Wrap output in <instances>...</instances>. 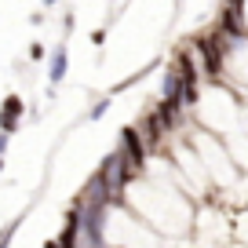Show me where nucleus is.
<instances>
[{"label": "nucleus", "mask_w": 248, "mask_h": 248, "mask_svg": "<svg viewBox=\"0 0 248 248\" xmlns=\"http://www.w3.org/2000/svg\"><path fill=\"white\" fill-rule=\"evenodd\" d=\"M22 113H26V102L18 99V95H8V99H4V106H0V132L15 135V128H18V121H22Z\"/></svg>", "instance_id": "3"}, {"label": "nucleus", "mask_w": 248, "mask_h": 248, "mask_svg": "<svg viewBox=\"0 0 248 248\" xmlns=\"http://www.w3.org/2000/svg\"><path fill=\"white\" fill-rule=\"evenodd\" d=\"M18 226H22V216H18V219H11V223L4 226V230H0V248H11V241H15Z\"/></svg>", "instance_id": "5"}, {"label": "nucleus", "mask_w": 248, "mask_h": 248, "mask_svg": "<svg viewBox=\"0 0 248 248\" xmlns=\"http://www.w3.org/2000/svg\"><path fill=\"white\" fill-rule=\"evenodd\" d=\"M226 51H230V40H226L219 30H216V33H204V37L194 40V55L201 59V70L208 73V77H219Z\"/></svg>", "instance_id": "1"}, {"label": "nucleus", "mask_w": 248, "mask_h": 248, "mask_svg": "<svg viewBox=\"0 0 248 248\" xmlns=\"http://www.w3.org/2000/svg\"><path fill=\"white\" fill-rule=\"evenodd\" d=\"M8 142H11V135H8V132H0V157H4V150H8Z\"/></svg>", "instance_id": "9"}, {"label": "nucleus", "mask_w": 248, "mask_h": 248, "mask_svg": "<svg viewBox=\"0 0 248 248\" xmlns=\"http://www.w3.org/2000/svg\"><path fill=\"white\" fill-rule=\"evenodd\" d=\"M66 70H70V51H66V44H59L51 51V62H47V80H51V88H59L62 80H66Z\"/></svg>", "instance_id": "4"}, {"label": "nucleus", "mask_w": 248, "mask_h": 248, "mask_svg": "<svg viewBox=\"0 0 248 248\" xmlns=\"http://www.w3.org/2000/svg\"><path fill=\"white\" fill-rule=\"evenodd\" d=\"M55 4H59V0H44V8H55Z\"/></svg>", "instance_id": "10"}, {"label": "nucleus", "mask_w": 248, "mask_h": 248, "mask_svg": "<svg viewBox=\"0 0 248 248\" xmlns=\"http://www.w3.org/2000/svg\"><path fill=\"white\" fill-rule=\"evenodd\" d=\"M109 106H113V95H106V99H99V102H95V106L92 109H88V121H99V117L102 113H106V109Z\"/></svg>", "instance_id": "6"}, {"label": "nucleus", "mask_w": 248, "mask_h": 248, "mask_svg": "<svg viewBox=\"0 0 248 248\" xmlns=\"http://www.w3.org/2000/svg\"><path fill=\"white\" fill-rule=\"evenodd\" d=\"M117 150L124 154V161L132 164V171L135 175H146V168H150V146H146V139H142V132L135 128V124H128L121 132V142H117Z\"/></svg>", "instance_id": "2"}, {"label": "nucleus", "mask_w": 248, "mask_h": 248, "mask_svg": "<svg viewBox=\"0 0 248 248\" xmlns=\"http://www.w3.org/2000/svg\"><path fill=\"white\" fill-rule=\"evenodd\" d=\"M30 59H33V62L44 59V44H33V47H30Z\"/></svg>", "instance_id": "7"}, {"label": "nucleus", "mask_w": 248, "mask_h": 248, "mask_svg": "<svg viewBox=\"0 0 248 248\" xmlns=\"http://www.w3.org/2000/svg\"><path fill=\"white\" fill-rule=\"evenodd\" d=\"M102 40H106V30H95V33H92V44L102 47Z\"/></svg>", "instance_id": "8"}]
</instances>
